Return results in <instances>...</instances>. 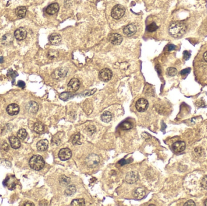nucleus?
Wrapping results in <instances>:
<instances>
[{"label": "nucleus", "mask_w": 207, "mask_h": 206, "mask_svg": "<svg viewBox=\"0 0 207 206\" xmlns=\"http://www.w3.org/2000/svg\"><path fill=\"white\" fill-rule=\"evenodd\" d=\"M14 36L17 40L19 41L23 40L27 37V32L25 28L23 27H20L19 28H17L15 31Z\"/></svg>", "instance_id": "nucleus-12"}, {"label": "nucleus", "mask_w": 207, "mask_h": 206, "mask_svg": "<svg viewBox=\"0 0 207 206\" xmlns=\"http://www.w3.org/2000/svg\"><path fill=\"white\" fill-rule=\"evenodd\" d=\"M3 62H4V59H3V57H0V64H2V63H3Z\"/></svg>", "instance_id": "nucleus-48"}, {"label": "nucleus", "mask_w": 207, "mask_h": 206, "mask_svg": "<svg viewBox=\"0 0 207 206\" xmlns=\"http://www.w3.org/2000/svg\"><path fill=\"white\" fill-rule=\"evenodd\" d=\"M38 108L39 107L38 103L34 101L29 102L26 105V109L28 111V112L31 113H36L38 110Z\"/></svg>", "instance_id": "nucleus-18"}, {"label": "nucleus", "mask_w": 207, "mask_h": 206, "mask_svg": "<svg viewBox=\"0 0 207 206\" xmlns=\"http://www.w3.org/2000/svg\"><path fill=\"white\" fill-rule=\"evenodd\" d=\"M9 142L11 147L13 149H18L21 146V142L18 138L15 136H11L9 137Z\"/></svg>", "instance_id": "nucleus-19"}, {"label": "nucleus", "mask_w": 207, "mask_h": 206, "mask_svg": "<svg viewBox=\"0 0 207 206\" xmlns=\"http://www.w3.org/2000/svg\"><path fill=\"white\" fill-rule=\"evenodd\" d=\"M125 9L124 7L121 4H117L113 8L111 11V16L115 20H119L124 15Z\"/></svg>", "instance_id": "nucleus-3"}, {"label": "nucleus", "mask_w": 207, "mask_h": 206, "mask_svg": "<svg viewBox=\"0 0 207 206\" xmlns=\"http://www.w3.org/2000/svg\"><path fill=\"white\" fill-rule=\"evenodd\" d=\"M109 40L113 45H120L122 42V37L118 33H111L109 35Z\"/></svg>", "instance_id": "nucleus-10"}, {"label": "nucleus", "mask_w": 207, "mask_h": 206, "mask_svg": "<svg viewBox=\"0 0 207 206\" xmlns=\"http://www.w3.org/2000/svg\"><path fill=\"white\" fill-rule=\"evenodd\" d=\"M85 130H86V132L89 135H92L93 134L96 132V128L93 125H90L86 128Z\"/></svg>", "instance_id": "nucleus-35"}, {"label": "nucleus", "mask_w": 207, "mask_h": 206, "mask_svg": "<svg viewBox=\"0 0 207 206\" xmlns=\"http://www.w3.org/2000/svg\"><path fill=\"white\" fill-rule=\"evenodd\" d=\"M123 31L124 33L127 37H132L136 33L137 28L134 24H128L124 28Z\"/></svg>", "instance_id": "nucleus-11"}, {"label": "nucleus", "mask_w": 207, "mask_h": 206, "mask_svg": "<svg viewBox=\"0 0 207 206\" xmlns=\"http://www.w3.org/2000/svg\"><path fill=\"white\" fill-rule=\"evenodd\" d=\"M113 76L112 72L109 68H104L100 71L99 73V78L103 82H108L111 79Z\"/></svg>", "instance_id": "nucleus-5"}, {"label": "nucleus", "mask_w": 207, "mask_h": 206, "mask_svg": "<svg viewBox=\"0 0 207 206\" xmlns=\"http://www.w3.org/2000/svg\"><path fill=\"white\" fill-rule=\"evenodd\" d=\"M204 60L207 62V51L204 54Z\"/></svg>", "instance_id": "nucleus-47"}, {"label": "nucleus", "mask_w": 207, "mask_h": 206, "mask_svg": "<svg viewBox=\"0 0 207 206\" xmlns=\"http://www.w3.org/2000/svg\"><path fill=\"white\" fill-rule=\"evenodd\" d=\"M204 204H205V206H207V199L205 201V203H204Z\"/></svg>", "instance_id": "nucleus-49"}, {"label": "nucleus", "mask_w": 207, "mask_h": 206, "mask_svg": "<svg viewBox=\"0 0 207 206\" xmlns=\"http://www.w3.org/2000/svg\"><path fill=\"white\" fill-rule=\"evenodd\" d=\"M9 76H11L13 79L18 76V73H16V72H14V71H13L12 70H11L9 71Z\"/></svg>", "instance_id": "nucleus-41"}, {"label": "nucleus", "mask_w": 207, "mask_h": 206, "mask_svg": "<svg viewBox=\"0 0 207 206\" xmlns=\"http://www.w3.org/2000/svg\"><path fill=\"white\" fill-rule=\"evenodd\" d=\"M70 182V178L65 176V175H62L60 180V183L61 186H67Z\"/></svg>", "instance_id": "nucleus-30"}, {"label": "nucleus", "mask_w": 207, "mask_h": 206, "mask_svg": "<svg viewBox=\"0 0 207 206\" xmlns=\"http://www.w3.org/2000/svg\"><path fill=\"white\" fill-rule=\"evenodd\" d=\"M158 27L157 26V25L156 24V23H153L148 25L146 27V30L149 32H153L156 31L158 29Z\"/></svg>", "instance_id": "nucleus-33"}, {"label": "nucleus", "mask_w": 207, "mask_h": 206, "mask_svg": "<svg viewBox=\"0 0 207 206\" xmlns=\"http://www.w3.org/2000/svg\"><path fill=\"white\" fill-rule=\"evenodd\" d=\"M190 71H191L190 68H186V69H184V70H182L181 72V74L182 76L183 75H185V74H187L190 73Z\"/></svg>", "instance_id": "nucleus-43"}, {"label": "nucleus", "mask_w": 207, "mask_h": 206, "mask_svg": "<svg viewBox=\"0 0 207 206\" xmlns=\"http://www.w3.org/2000/svg\"><path fill=\"white\" fill-rule=\"evenodd\" d=\"M73 96H74V94L72 92H64V93H62L60 95V98L64 101H67Z\"/></svg>", "instance_id": "nucleus-27"}, {"label": "nucleus", "mask_w": 207, "mask_h": 206, "mask_svg": "<svg viewBox=\"0 0 207 206\" xmlns=\"http://www.w3.org/2000/svg\"><path fill=\"white\" fill-rule=\"evenodd\" d=\"M25 82H23V81H18V86L19 87H20V88H24L25 87Z\"/></svg>", "instance_id": "nucleus-44"}, {"label": "nucleus", "mask_w": 207, "mask_h": 206, "mask_svg": "<svg viewBox=\"0 0 207 206\" xmlns=\"http://www.w3.org/2000/svg\"><path fill=\"white\" fill-rule=\"evenodd\" d=\"M201 186L205 189H207V175L205 176L201 180V182H200Z\"/></svg>", "instance_id": "nucleus-36"}, {"label": "nucleus", "mask_w": 207, "mask_h": 206, "mask_svg": "<svg viewBox=\"0 0 207 206\" xmlns=\"http://www.w3.org/2000/svg\"><path fill=\"white\" fill-rule=\"evenodd\" d=\"M96 91H97L96 88L93 89V90H90V91H85V93H85L84 95L85 96H90V95L94 94Z\"/></svg>", "instance_id": "nucleus-39"}, {"label": "nucleus", "mask_w": 207, "mask_h": 206, "mask_svg": "<svg viewBox=\"0 0 207 206\" xmlns=\"http://www.w3.org/2000/svg\"><path fill=\"white\" fill-rule=\"evenodd\" d=\"M27 12L26 7L24 6H20L15 10V14L19 18H23L25 17Z\"/></svg>", "instance_id": "nucleus-21"}, {"label": "nucleus", "mask_w": 207, "mask_h": 206, "mask_svg": "<svg viewBox=\"0 0 207 206\" xmlns=\"http://www.w3.org/2000/svg\"><path fill=\"white\" fill-rule=\"evenodd\" d=\"M111 118H112V115L109 111H105L101 115V120L106 123L110 122L111 120Z\"/></svg>", "instance_id": "nucleus-26"}, {"label": "nucleus", "mask_w": 207, "mask_h": 206, "mask_svg": "<svg viewBox=\"0 0 207 206\" xmlns=\"http://www.w3.org/2000/svg\"><path fill=\"white\" fill-rule=\"evenodd\" d=\"M130 162H131V161H126V160H124V159H122V160H120V161L118 163V164H120L121 166H122V165H124V164H127V163H130Z\"/></svg>", "instance_id": "nucleus-42"}, {"label": "nucleus", "mask_w": 207, "mask_h": 206, "mask_svg": "<svg viewBox=\"0 0 207 206\" xmlns=\"http://www.w3.org/2000/svg\"><path fill=\"white\" fill-rule=\"evenodd\" d=\"M13 37L11 34H6L2 37V43L5 46L10 45L12 43Z\"/></svg>", "instance_id": "nucleus-23"}, {"label": "nucleus", "mask_w": 207, "mask_h": 206, "mask_svg": "<svg viewBox=\"0 0 207 206\" xmlns=\"http://www.w3.org/2000/svg\"><path fill=\"white\" fill-rule=\"evenodd\" d=\"M119 127L124 130L131 129L133 128V125L130 121H124L119 125Z\"/></svg>", "instance_id": "nucleus-28"}, {"label": "nucleus", "mask_w": 207, "mask_h": 206, "mask_svg": "<svg viewBox=\"0 0 207 206\" xmlns=\"http://www.w3.org/2000/svg\"><path fill=\"white\" fill-rule=\"evenodd\" d=\"M49 142L47 140H42L37 143V149L39 151H45L48 148Z\"/></svg>", "instance_id": "nucleus-20"}, {"label": "nucleus", "mask_w": 207, "mask_h": 206, "mask_svg": "<svg viewBox=\"0 0 207 206\" xmlns=\"http://www.w3.org/2000/svg\"><path fill=\"white\" fill-rule=\"evenodd\" d=\"M66 73L67 71L65 72V70L64 69H58L53 73L52 77L55 79H60L64 77L66 75Z\"/></svg>", "instance_id": "nucleus-22"}, {"label": "nucleus", "mask_w": 207, "mask_h": 206, "mask_svg": "<svg viewBox=\"0 0 207 206\" xmlns=\"http://www.w3.org/2000/svg\"><path fill=\"white\" fill-rule=\"evenodd\" d=\"M85 201L84 199H73L71 203V206H85Z\"/></svg>", "instance_id": "nucleus-29"}, {"label": "nucleus", "mask_w": 207, "mask_h": 206, "mask_svg": "<svg viewBox=\"0 0 207 206\" xmlns=\"http://www.w3.org/2000/svg\"><path fill=\"white\" fill-rule=\"evenodd\" d=\"M133 195L135 198L137 199H141L145 197L146 195V192L144 188L139 187V188H136L134 190L133 192Z\"/></svg>", "instance_id": "nucleus-15"}, {"label": "nucleus", "mask_w": 207, "mask_h": 206, "mask_svg": "<svg viewBox=\"0 0 207 206\" xmlns=\"http://www.w3.org/2000/svg\"><path fill=\"white\" fill-rule=\"evenodd\" d=\"M27 131H25V129H21L17 133L18 138L20 140H24L25 139V138L27 137Z\"/></svg>", "instance_id": "nucleus-31"}, {"label": "nucleus", "mask_w": 207, "mask_h": 206, "mask_svg": "<svg viewBox=\"0 0 207 206\" xmlns=\"http://www.w3.org/2000/svg\"><path fill=\"white\" fill-rule=\"evenodd\" d=\"M148 107V102L146 99L141 98L139 99L136 103V108L137 111L140 112H142L146 111Z\"/></svg>", "instance_id": "nucleus-6"}, {"label": "nucleus", "mask_w": 207, "mask_h": 206, "mask_svg": "<svg viewBox=\"0 0 207 206\" xmlns=\"http://www.w3.org/2000/svg\"><path fill=\"white\" fill-rule=\"evenodd\" d=\"M58 156L62 161L68 160L72 157V151L69 148H63L59 152Z\"/></svg>", "instance_id": "nucleus-9"}, {"label": "nucleus", "mask_w": 207, "mask_h": 206, "mask_svg": "<svg viewBox=\"0 0 207 206\" xmlns=\"http://www.w3.org/2000/svg\"><path fill=\"white\" fill-rule=\"evenodd\" d=\"M178 73V71L175 68H173V67H170V68H169L167 70V74L168 76H170V77H173V76H175Z\"/></svg>", "instance_id": "nucleus-34"}, {"label": "nucleus", "mask_w": 207, "mask_h": 206, "mask_svg": "<svg viewBox=\"0 0 207 206\" xmlns=\"http://www.w3.org/2000/svg\"><path fill=\"white\" fill-rule=\"evenodd\" d=\"M6 111L7 113L11 116L17 115L20 112V107L17 104L12 103L7 106Z\"/></svg>", "instance_id": "nucleus-13"}, {"label": "nucleus", "mask_w": 207, "mask_h": 206, "mask_svg": "<svg viewBox=\"0 0 207 206\" xmlns=\"http://www.w3.org/2000/svg\"><path fill=\"white\" fill-rule=\"evenodd\" d=\"M183 58H184L185 60H188V59L190 58V56H191L190 53L188 52V51H185L183 52Z\"/></svg>", "instance_id": "nucleus-38"}, {"label": "nucleus", "mask_w": 207, "mask_h": 206, "mask_svg": "<svg viewBox=\"0 0 207 206\" xmlns=\"http://www.w3.org/2000/svg\"><path fill=\"white\" fill-rule=\"evenodd\" d=\"M169 31L171 37L175 38H180L186 33L187 25L183 22H174L170 25Z\"/></svg>", "instance_id": "nucleus-1"}, {"label": "nucleus", "mask_w": 207, "mask_h": 206, "mask_svg": "<svg viewBox=\"0 0 207 206\" xmlns=\"http://www.w3.org/2000/svg\"><path fill=\"white\" fill-rule=\"evenodd\" d=\"M34 130L37 133H43L44 131V125L41 122H37L34 126Z\"/></svg>", "instance_id": "nucleus-24"}, {"label": "nucleus", "mask_w": 207, "mask_h": 206, "mask_svg": "<svg viewBox=\"0 0 207 206\" xmlns=\"http://www.w3.org/2000/svg\"><path fill=\"white\" fill-rule=\"evenodd\" d=\"M175 49H176V46H174V45H173V44L169 45V51L173 50H174Z\"/></svg>", "instance_id": "nucleus-46"}, {"label": "nucleus", "mask_w": 207, "mask_h": 206, "mask_svg": "<svg viewBox=\"0 0 207 206\" xmlns=\"http://www.w3.org/2000/svg\"><path fill=\"white\" fill-rule=\"evenodd\" d=\"M25 206H35V204L33 203H32V202H30V201H27V202H26V203H25V204H24Z\"/></svg>", "instance_id": "nucleus-45"}, {"label": "nucleus", "mask_w": 207, "mask_h": 206, "mask_svg": "<svg viewBox=\"0 0 207 206\" xmlns=\"http://www.w3.org/2000/svg\"><path fill=\"white\" fill-rule=\"evenodd\" d=\"M139 180V174L136 171H131L126 175L125 181L128 184H132L138 181Z\"/></svg>", "instance_id": "nucleus-7"}, {"label": "nucleus", "mask_w": 207, "mask_h": 206, "mask_svg": "<svg viewBox=\"0 0 207 206\" xmlns=\"http://www.w3.org/2000/svg\"><path fill=\"white\" fill-rule=\"evenodd\" d=\"M72 142L73 145H80L81 143L80 142V134L78 133L73 135L71 138Z\"/></svg>", "instance_id": "nucleus-32"}, {"label": "nucleus", "mask_w": 207, "mask_h": 206, "mask_svg": "<svg viewBox=\"0 0 207 206\" xmlns=\"http://www.w3.org/2000/svg\"><path fill=\"white\" fill-rule=\"evenodd\" d=\"M61 35L58 33H53L49 37V41L50 44L54 46H58L61 42Z\"/></svg>", "instance_id": "nucleus-16"}, {"label": "nucleus", "mask_w": 207, "mask_h": 206, "mask_svg": "<svg viewBox=\"0 0 207 206\" xmlns=\"http://www.w3.org/2000/svg\"><path fill=\"white\" fill-rule=\"evenodd\" d=\"M80 86V82L78 79L73 78L72 79L67 85L68 90L70 92H76L78 90Z\"/></svg>", "instance_id": "nucleus-8"}, {"label": "nucleus", "mask_w": 207, "mask_h": 206, "mask_svg": "<svg viewBox=\"0 0 207 206\" xmlns=\"http://www.w3.org/2000/svg\"><path fill=\"white\" fill-rule=\"evenodd\" d=\"M186 145L185 143L182 141H179L174 143L172 145V149L175 152H181L185 149Z\"/></svg>", "instance_id": "nucleus-14"}, {"label": "nucleus", "mask_w": 207, "mask_h": 206, "mask_svg": "<svg viewBox=\"0 0 207 206\" xmlns=\"http://www.w3.org/2000/svg\"><path fill=\"white\" fill-rule=\"evenodd\" d=\"M1 148L3 151L7 152L8 151V150L9 149V145L8 144L6 143V142H3L2 144L1 145Z\"/></svg>", "instance_id": "nucleus-37"}, {"label": "nucleus", "mask_w": 207, "mask_h": 206, "mask_svg": "<svg viewBox=\"0 0 207 206\" xmlns=\"http://www.w3.org/2000/svg\"><path fill=\"white\" fill-rule=\"evenodd\" d=\"M99 156L95 154H92L88 155L85 159V163L88 168H93L97 167L99 163Z\"/></svg>", "instance_id": "nucleus-4"}, {"label": "nucleus", "mask_w": 207, "mask_h": 206, "mask_svg": "<svg viewBox=\"0 0 207 206\" xmlns=\"http://www.w3.org/2000/svg\"><path fill=\"white\" fill-rule=\"evenodd\" d=\"M45 164L43 158L39 155L34 156L29 160L30 167L35 170L42 169Z\"/></svg>", "instance_id": "nucleus-2"}, {"label": "nucleus", "mask_w": 207, "mask_h": 206, "mask_svg": "<svg viewBox=\"0 0 207 206\" xmlns=\"http://www.w3.org/2000/svg\"><path fill=\"white\" fill-rule=\"evenodd\" d=\"M60 6L58 3H53L49 5L46 9V13L49 15H54L58 12Z\"/></svg>", "instance_id": "nucleus-17"}, {"label": "nucleus", "mask_w": 207, "mask_h": 206, "mask_svg": "<svg viewBox=\"0 0 207 206\" xmlns=\"http://www.w3.org/2000/svg\"><path fill=\"white\" fill-rule=\"evenodd\" d=\"M76 192V187L74 185L69 186L65 190L64 194L66 196H72Z\"/></svg>", "instance_id": "nucleus-25"}, {"label": "nucleus", "mask_w": 207, "mask_h": 206, "mask_svg": "<svg viewBox=\"0 0 207 206\" xmlns=\"http://www.w3.org/2000/svg\"><path fill=\"white\" fill-rule=\"evenodd\" d=\"M185 206H195L196 204L195 202L193 200H189L188 201H187L185 204H184Z\"/></svg>", "instance_id": "nucleus-40"}]
</instances>
